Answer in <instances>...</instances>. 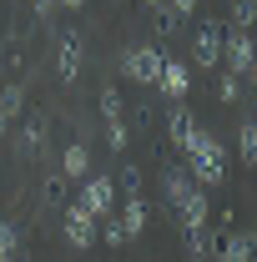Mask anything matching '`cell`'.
<instances>
[{
	"label": "cell",
	"mask_w": 257,
	"mask_h": 262,
	"mask_svg": "<svg viewBox=\"0 0 257 262\" xmlns=\"http://www.w3.org/2000/svg\"><path fill=\"white\" fill-rule=\"evenodd\" d=\"M182 157H187V171H192L202 187H217V182H222V146H217V136H212V131L197 126Z\"/></svg>",
	"instance_id": "cell-1"
},
{
	"label": "cell",
	"mask_w": 257,
	"mask_h": 262,
	"mask_svg": "<svg viewBox=\"0 0 257 262\" xmlns=\"http://www.w3.org/2000/svg\"><path fill=\"white\" fill-rule=\"evenodd\" d=\"M61 227H66V237H71V247H91V242H96V217H91L81 202H71L61 212Z\"/></svg>",
	"instance_id": "cell-2"
},
{
	"label": "cell",
	"mask_w": 257,
	"mask_h": 262,
	"mask_svg": "<svg viewBox=\"0 0 257 262\" xmlns=\"http://www.w3.org/2000/svg\"><path fill=\"white\" fill-rule=\"evenodd\" d=\"M81 207L101 222V217L116 207V187H111V177H86V187H81Z\"/></svg>",
	"instance_id": "cell-3"
},
{
	"label": "cell",
	"mask_w": 257,
	"mask_h": 262,
	"mask_svg": "<svg viewBox=\"0 0 257 262\" xmlns=\"http://www.w3.org/2000/svg\"><path fill=\"white\" fill-rule=\"evenodd\" d=\"M121 66H126L131 81H146V86H157V76H161V51H152V46H136V51H126V56H121Z\"/></svg>",
	"instance_id": "cell-4"
},
{
	"label": "cell",
	"mask_w": 257,
	"mask_h": 262,
	"mask_svg": "<svg viewBox=\"0 0 257 262\" xmlns=\"http://www.w3.org/2000/svg\"><path fill=\"white\" fill-rule=\"evenodd\" d=\"M222 51H227V71H232V76H247V66H252V56H257L252 35H247V31H227L222 35Z\"/></svg>",
	"instance_id": "cell-5"
},
{
	"label": "cell",
	"mask_w": 257,
	"mask_h": 262,
	"mask_svg": "<svg viewBox=\"0 0 257 262\" xmlns=\"http://www.w3.org/2000/svg\"><path fill=\"white\" fill-rule=\"evenodd\" d=\"M192 56H197V66H212L222 61V20H207L202 31H197V40H192Z\"/></svg>",
	"instance_id": "cell-6"
},
{
	"label": "cell",
	"mask_w": 257,
	"mask_h": 262,
	"mask_svg": "<svg viewBox=\"0 0 257 262\" xmlns=\"http://www.w3.org/2000/svg\"><path fill=\"white\" fill-rule=\"evenodd\" d=\"M187 86H192V71L182 61H161V76H157V91L161 96H172V101H182L187 96Z\"/></svg>",
	"instance_id": "cell-7"
},
{
	"label": "cell",
	"mask_w": 257,
	"mask_h": 262,
	"mask_svg": "<svg viewBox=\"0 0 257 262\" xmlns=\"http://www.w3.org/2000/svg\"><path fill=\"white\" fill-rule=\"evenodd\" d=\"M81 61H86V51H81V35H76V31H66V35H61V51H56L61 81H76V76H81Z\"/></svg>",
	"instance_id": "cell-8"
},
{
	"label": "cell",
	"mask_w": 257,
	"mask_h": 262,
	"mask_svg": "<svg viewBox=\"0 0 257 262\" xmlns=\"http://www.w3.org/2000/svg\"><path fill=\"white\" fill-rule=\"evenodd\" d=\"M217 257H222V262H252L257 257V237H252V232H232V237L217 242Z\"/></svg>",
	"instance_id": "cell-9"
},
{
	"label": "cell",
	"mask_w": 257,
	"mask_h": 262,
	"mask_svg": "<svg viewBox=\"0 0 257 262\" xmlns=\"http://www.w3.org/2000/svg\"><path fill=\"white\" fill-rule=\"evenodd\" d=\"M177 217L187 222V232H192V227H207V196L197 192V187H187V192L177 196Z\"/></svg>",
	"instance_id": "cell-10"
},
{
	"label": "cell",
	"mask_w": 257,
	"mask_h": 262,
	"mask_svg": "<svg viewBox=\"0 0 257 262\" xmlns=\"http://www.w3.org/2000/svg\"><path fill=\"white\" fill-rule=\"evenodd\" d=\"M192 131H197V121H192V111L187 106H172V116H166V136L187 151V141H192Z\"/></svg>",
	"instance_id": "cell-11"
},
{
	"label": "cell",
	"mask_w": 257,
	"mask_h": 262,
	"mask_svg": "<svg viewBox=\"0 0 257 262\" xmlns=\"http://www.w3.org/2000/svg\"><path fill=\"white\" fill-rule=\"evenodd\" d=\"M20 106H26V86H20V81H10V86H5V96H0V131L10 126V116H15Z\"/></svg>",
	"instance_id": "cell-12"
},
{
	"label": "cell",
	"mask_w": 257,
	"mask_h": 262,
	"mask_svg": "<svg viewBox=\"0 0 257 262\" xmlns=\"http://www.w3.org/2000/svg\"><path fill=\"white\" fill-rule=\"evenodd\" d=\"M121 227H126V237H136V232L146 227V202H141V192H131L126 212H121Z\"/></svg>",
	"instance_id": "cell-13"
},
{
	"label": "cell",
	"mask_w": 257,
	"mask_h": 262,
	"mask_svg": "<svg viewBox=\"0 0 257 262\" xmlns=\"http://www.w3.org/2000/svg\"><path fill=\"white\" fill-rule=\"evenodd\" d=\"M86 166H91V157H86V146L76 141V146H66V157H61V171L66 177H86Z\"/></svg>",
	"instance_id": "cell-14"
},
{
	"label": "cell",
	"mask_w": 257,
	"mask_h": 262,
	"mask_svg": "<svg viewBox=\"0 0 257 262\" xmlns=\"http://www.w3.org/2000/svg\"><path fill=\"white\" fill-rule=\"evenodd\" d=\"M0 262H20V237L10 222H0Z\"/></svg>",
	"instance_id": "cell-15"
},
{
	"label": "cell",
	"mask_w": 257,
	"mask_h": 262,
	"mask_svg": "<svg viewBox=\"0 0 257 262\" xmlns=\"http://www.w3.org/2000/svg\"><path fill=\"white\" fill-rule=\"evenodd\" d=\"M242 162H252V166H257V111L242 121Z\"/></svg>",
	"instance_id": "cell-16"
},
{
	"label": "cell",
	"mask_w": 257,
	"mask_h": 262,
	"mask_svg": "<svg viewBox=\"0 0 257 262\" xmlns=\"http://www.w3.org/2000/svg\"><path fill=\"white\" fill-rule=\"evenodd\" d=\"M161 182H166V196H172V202L192 187V182H187V166H182V171H177V166H166V177H161Z\"/></svg>",
	"instance_id": "cell-17"
},
{
	"label": "cell",
	"mask_w": 257,
	"mask_h": 262,
	"mask_svg": "<svg viewBox=\"0 0 257 262\" xmlns=\"http://www.w3.org/2000/svg\"><path fill=\"white\" fill-rule=\"evenodd\" d=\"M101 116H106V121H121V96H116V86H101Z\"/></svg>",
	"instance_id": "cell-18"
},
{
	"label": "cell",
	"mask_w": 257,
	"mask_h": 262,
	"mask_svg": "<svg viewBox=\"0 0 257 262\" xmlns=\"http://www.w3.org/2000/svg\"><path fill=\"white\" fill-rule=\"evenodd\" d=\"M212 252H217L212 232H207V227H192V257H212Z\"/></svg>",
	"instance_id": "cell-19"
},
{
	"label": "cell",
	"mask_w": 257,
	"mask_h": 262,
	"mask_svg": "<svg viewBox=\"0 0 257 262\" xmlns=\"http://www.w3.org/2000/svg\"><path fill=\"white\" fill-rule=\"evenodd\" d=\"M237 81H242V76H232V71H227L222 81H217V101H222V106H232V101H237V91H242Z\"/></svg>",
	"instance_id": "cell-20"
},
{
	"label": "cell",
	"mask_w": 257,
	"mask_h": 262,
	"mask_svg": "<svg viewBox=\"0 0 257 262\" xmlns=\"http://www.w3.org/2000/svg\"><path fill=\"white\" fill-rule=\"evenodd\" d=\"M101 222H106V242H111V247H126V227H121V217H111V212H106Z\"/></svg>",
	"instance_id": "cell-21"
},
{
	"label": "cell",
	"mask_w": 257,
	"mask_h": 262,
	"mask_svg": "<svg viewBox=\"0 0 257 262\" xmlns=\"http://www.w3.org/2000/svg\"><path fill=\"white\" fill-rule=\"evenodd\" d=\"M106 136H111V151H126V121H111Z\"/></svg>",
	"instance_id": "cell-22"
},
{
	"label": "cell",
	"mask_w": 257,
	"mask_h": 262,
	"mask_svg": "<svg viewBox=\"0 0 257 262\" xmlns=\"http://www.w3.org/2000/svg\"><path fill=\"white\" fill-rule=\"evenodd\" d=\"M40 141H46V126H40V121H31V131H26V146H31V151H35Z\"/></svg>",
	"instance_id": "cell-23"
},
{
	"label": "cell",
	"mask_w": 257,
	"mask_h": 262,
	"mask_svg": "<svg viewBox=\"0 0 257 262\" xmlns=\"http://www.w3.org/2000/svg\"><path fill=\"white\" fill-rule=\"evenodd\" d=\"M166 10H177V15H192V10H197V0H172Z\"/></svg>",
	"instance_id": "cell-24"
},
{
	"label": "cell",
	"mask_w": 257,
	"mask_h": 262,
	"mask_svg": "<svg viewBox=\"0 0 257 262\" xmlns=\"http://www.w3.org/2000/svg\"><path fill=\"white\" fill-rule=\"evenodd\" d=\"M35 10H40V15H46V10H51V5H56V0H31Z\"/></svg>",
	"instance_id": "cell-25"
},
{
	"label": "cell",
	"mask_w": 257,
	"mask_h": 262,
	"mask_svg": "<svg viewBox=\"0 0 257 262\" xmlns=\"http://www.w3.org/2000/svg\"><path fill=\"white\" fill-rule=\"evenodd\" d=\"M146 5H152V10H157V15H161V10H166V5H172V0H146Z\"/></svg>",
	"instance_id": "cell-26"
},
{
	"label": "cell",
	"mask_w": 257,
	"mask_h": 262,
	"mask_svg": "<svg viewBox=\"0 0 257 262\" xmlns=\"http://www.w3.org/2000/svg\"><path fill=\"white\" fill-rule=\"evenodd\" d=\"M61 5H66V10H81V5H86V0H61Z\"/></svg>",
	"instance_id": "cell-27"
},
{
	"label": "cell",
	"mask_w": 257,
	"mask_h": 262,
	"mask_svg": "<svg viewBox=\"0 0 257 262\" xmlns=\"http://www.w3.org/2000/svg\"><path fill=\"white\" fill-rule=\"evenodd\" d=\"M247 76H252V81H257V56H252V66H247Z\"/></svg>",
	"instance_id": "cell-28"
},
{
	"label": "cell",
	"mask_w": 257,
	"mask_h": 262,
	"mask_svg": "<svg viewBox=\"0 0 257 262\" xmlns=\"http://www.w3.org/2000/svg\"><path fill=\"white\" fill-rule=\"evenodd\" d=\"M252 5H257V0H252Z\"/></svg>",
	"instance_id": "cell-29"
}]
</instances>
